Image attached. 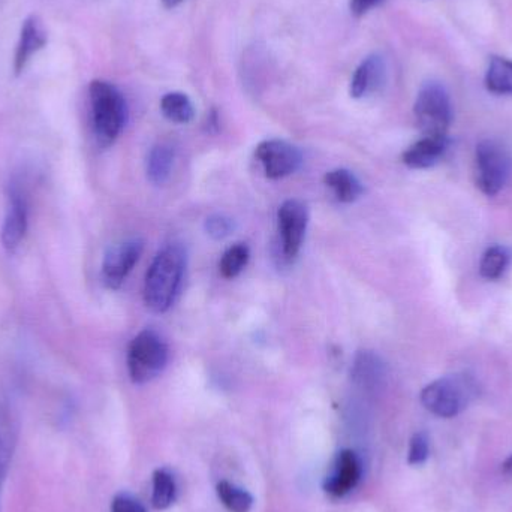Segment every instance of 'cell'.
Returning <instances> with one entry per match:
<instances>
[{
  "mask_svg": "<svg viewBox=\"0 0 512 512\" xmlns=\"http://www.w3.org/2000/svg\"><path fill=\"white\" fill-rule=\"evenodd\" d=\"M6 200L0 240L5 251L14 254L23 245L29 230V180L26 174H12Z\"/></svg>",
  "mask_w": 512,
  "mask_h": 512,
  "instance_id": "cell-6",
  "label": "cell"
},
{
  "mask_svg": "<svg viewBox=\"0 0 512 512\" xmlns=\"http://www.w3.org/2000/svg\"><path fill=\"white\" fill-rule=\"evenodd\" d=\"M309 213L306 206L298 200H286L277 212L280 245L285 259L292 261L300 254L306 236Z\"/></svg>",
  "mask_w": 512,
  "mask_h": 512,
  "instance_id": "cell-8",
  "label": "cell"
},
{
  "mask_svg": "<svg viewBox=\"0 0 512 512\" xmlns=\"http://www.w3.org/2000/svg\"><path fill=\"white\" fill-rule=\"evenodd\" d=\"M110 512H147L144 505L128 493H119L111 502Z\"/></svg>",
  "mask_w": 512,
  "mask_h": 512,
  "instance_id": "cell-27",
  "label": "cell"
},
{
  "mask_svg": "<svg viewBox=\"0 0 512 512\" xmlns=\"http://www.w3.org/2000/svg\"><path fill=\"white\" fill-rule=\"evenodd\" d=\"M478 396V385L466 373L442 376L421 391V403L435 417L456 418L462 414Z\"/></svg>",
  "mask_w": 512,
  "mask_h": 512,
  "instance_id": "cell-3",
  "label": "cell"
},
{
  "mask_svg": "<svg viewBox=\"0 0 512 512\" xmlns=\"http://www.w3.org/2000/svg\"><path fill=\"white\" fill-rule=\"evenodd\" d=\"M512 264L510 246L493 245L484 252L480 261V274L486 280H499L505 276Z\"/></svg>",
  "mask_w": 512,
  "mask_h": 512,
  "instance_id": "cell-18",
  "label": "cell"
},
{
  "mask_svg": "<svg viewBox=\"0 0 512 512\" xmlns=\"http://www.w3.org/2000/svg\"><path fill=\"white\" fill-rule=\"evenodd\" d=\"M430 456V442L426 433H415L409 442L408 462L412 466H421Z\"/></svg>",
  "mask_w": 512,
  "mask_h": 512,
  "instance_id": "cell-25",
  "label": "cell"
},
{
  "mask_svg": "<svg viewBox=\"0 0 512 512\" xmlns=\"http://www.w3.org/2000/svg\"><path fill=\"white\" fill-rule=\"evenodd\" d=\"M382 0H351V12L355 17H363L370 9L375 8Z\"/></svg>",
  "mask_w": 512,
  "mask_h": 512,
  "instance_id": "cell-28",
  "label": "cell"
},
{
  "mask_svg": "<svg viewBox=\"0 0 512 512\" xmlns=\"http://www.w3.org/2000/svg\"><path fill=\"white\" fill-rule=\"evenodd\" d=\"M447 137H423L403 152L402 161L412 170H429L436 167L450 150Z\"/></svg>",
  "mask_w": 512,
  "mask_h": 512,
  "instance_id": "cell-13",
  "label": "cell"
},
{
  "mask_svg": "<svg viewBox=\"0 0 512 512\" xmlns=\"http://www.w3.org/2000/svg\"><path fill=\"white\" fill-rule=\"evenodd\" d=\"M174 167V149L168 144H156L147 156V177L153 185H164Z\"/></svg>",
  "mask_w": 512,
  "mask_h": 512,
  "instance_id": "cell-17",
  "label": "cell"
},
{
  "mask_svg": "<svg viewBox=\"0 0 512 512\" xmlns=\"http://www.w3.org/2000/svg\"><path fill=\"white\" fill-rule=\"evenodd\" d=\"M219 501L231 512H249L254 505V498L246 490L239 489L233 484L222 481L216 487Z\"/></svg>",
  "mask_w": 512,
  "mask_h": 512,
  "instance_id": "cell-23",
  "label": "cell"
},
{
  "mask_svg": "<svg viewBox=\"0 0 512 512\" xmlns=\"http://www.w3.org/2000/svg\"><path fill=\"white\" fill-rule=\"evenodd\" d=\"M168 363V346L155 330L140 331L129 343L126 364L134 384H147L158 378Z\"/></svg>",
  "mask_w": 512,
  "mask_h": 512,
  "instance_id": "cell-4",
  "label": "cell"
},
{
  "mask_svg": "<svg viewBox=\"0 0 512 512\" xmlns=\"http://www.w3.org/2000/svg\"><path fill=\"white\" fill-rule=\"evenodd\" d=\"M185 248L179 243H170L156 254L144 280V303L155 313H165L171 309L186 271Z\"/></svg>",
  "mask_w": 512,
  "mask_h": 512,
  "instance_id": "cell-1",
  "label": "cell"
},
{
  "mask_svg": "<svg viewBox=\"0 0 512 512\" xmlns=\"http://www.w3.org/2000/svg\"><path fill=\"white\" fill-rule=\"evenodd\" d=\"M324 183L333 191L334 197L340 203H354L364 194L363 183L354 173L345 168L328 171Z\"/></svg>",
  "mask_w": 512,
  "mask_h": 512,
  "instance_id": "cell-16",
  "label": "cell"
},
{
  "mask_svg": "<svg viewBox=\"0 0 512 512\" xmlns=\"http://www.w3.org/2000/svg\"><path fill=\"white\" fill-rule=\"evenodd\" d=\"M47 42L48 33L41 17L30 14L21 24L20 36H18L17 48H15L12 68L17 77L23 74L32 57L36 56L47 45Z\"/></svg>",
  "mask_w": 512,
  "mask_h": 512,
  "instance_id": "cell-11",
  "label": "cell"
},
{
  "mask_svg": "<svg viewBox=\"0 0 512 512\" xmlns=\"http://www.w3.org/2000/svg\"><path fill=\"white\" fill-rule=\"evenodd\" d=\"M255 155L268 179H283L291 176L300 168L303 161L298 147L283 140L262 141L256 147Z\"/></svg>",
  "mask_w": 512,
  "mask_h": 512,
  "instance_id": "cell-10",
  "label": "cell"
},
{
  "mask_svg": "<svg viewBox=\"0 0 512 512\" xmlns=\"http://www.w3.org/2000/svg\"><path fill=\"white\" fill-rule=\"evenodd\" d=\"M385 81V62L378 54L366 57L355 69L351 80L352 98L361 99L378 92Z\"/></svg>",
  "mask_w": 512,
  "mask_h": 512,
  "instance_id": "cell-15",
  "label": "cell"
},
{
  "mask_svg": "<svg viewBox=\"0 0 512 512\" xmlns=\"http://www.w3.org/2000/svg\"><path fill=\"white\" fill-rule=\"evenodd\" d=\"M382 373H384V366H382L378 355L370 351H361L355 355L352 375L358 382H363V384L376 382L381 378Z\"/></svg>",
  "mask_w": 512,
  "mask_h": 512,
  "instance_id": "cell-22",
  "label": "cell"
},
{
  "mask_svg": "<svg viewBox=\"0 0 512 512\" xmlns=\"http://www.w3.org/2000/svg\"><path fill=\"white\" fill-rule=\"evenodd\" d=\"M484 84L495 95L512 96V60L492 57L487 66Z\"/></svg>",
  "mask_w": 512,
  "mask_h": 512,
  "instance_id": "cell-19",
  "label": "cell"
},
{
  "mask_svg": "<svg viewBox=\"0 0 512 512\" xmlns=\"http://www.w3.org/2000/svg\"><path fill=\"white\" fill-rule=\"evenodd\" d=\"M249 258H251V251H249L248 246L243 245V243L231 246L222 255L221 262H219V271L225 279H234L245 270Z\"/></svg>",
  "mask_w": 512,
  "mask_h": 512,
  "instance_id": "cell-24",
  "label": "cell"
},
{
  "mask_svg": "<svg viewBox=\"0 0 512 512\" xmlns=\"http://www.w3.org/2000/svg\"><path fill=\"white\" fill-rule=\"evenodd\" d=\"M89 105L96 143L107 149L120 137L128 122L125 96L110 81L93 80L89 86Z\"/></svg>",
  "mask_w": 512,
  "mask_h": 512,
  "instance_id": "cell-2",
  "label": "cell"
},
{
  "mask_svg": "<svg viewBox=\"0 0 512 512\" xmlns=\"http://www.w3.org/2000/svg\"><path fill=\"white\" fill-rule=\"evenodd\" d=\"M176 481L165 469H158L153 474V507L156 510H167L176 501Z\"/></svg>",
  "mask_w": 512,
  "mask_h": 512,
  "instance_id": "cell-21",
  "label": "cell"
},
{
  "mask_svg": "<svg viewBox=\"0 0 512 512\" xmlns=\"http://www.w3.org/2000/svg\"><path fill=\"white\" fill-rule=\"evenodd\" d=\"M361 477V463L357 454L343 450L337 456L333 472L325 480L324 490L334 498H342L357 487Z\"/></svg>",
  "mask_w": 512,
  "mask_h": 512,
  "instance_id": "cell-12",
  "label": "cell"
},
{
  "mask_svg": "<svg viewBox=\"0 0 512 512\" xmlns=\"http://www.w3.org/2000/svg\"><path fill=\"white\" fill-rule=\"evenodd\" d=\"M414 114L424 137H447L454 117L450 93L436 81L424 84L415 99Z\"/></svg>",
  "mask_w": 512,
  "mask_h": 512,
  "instance_id": "cell-5",
  "label": "cell"
},
{
  "mask_svg": "<svg viewBox=\"0 0 512 512\" xmlns=\"http://www.w3.org/2000/svg\"><path fill=\"white\" fill-rule=\"evenodd\" d=\"M502 474H504V477L512 483V454L504 463H502Z\"/></svg>",
  "mask_w": 512,
  "mask_h": 512,
  "instance_id": "cell-29",
  "label": "cell"
},
{
  "mask_svg": "<svg viewBox=\"0 0 512 512\" xmlns=\"http://www.w3.org/2000/svg\"><path fill=\"white\" fill-rule=\"evenodd\" d=\"M234 231V221L225 215H212L206 221V233L212 239L224 240Z\"/></svg>",
  "mask_w": 512,
  "mask_h": 512,
  "instance_id": "cell-26",
  "label": "cell"
},
{
  "mask_svg": "<svg viewBox=\"0 0 512 512\" xmlns=\"http://www.w3.org/2000/svg\"><path fill=\"white\" fill-rule=\"evenodd\" d=\"M144 251L143 240L128 239L111 246L104 256L101 277L108 289H119L134 270Z\"/></svg>",
  "mask_w": 512,
  "mask_h": 512,
  "instance_id": "cell-9",
  "label": "cell"
},
{
  "mask_svg": "<svg viewBox=\"0 0 512 512\" xmlns=\"http://www.w3.org/2000/svg\"><path fill=\"white\" fill-rule=\"evenodd\" d=\"M512 161L504 144L496 140H483L475 150V177L477 186L487 197L504 191L510 180Z\"/></svg>",
  "mask_w": 512,
  "mask_h": 512,
  "instance_id": "cell-7",
  "label": "cell"
},
{
  "mask_svg": "<svg viewBox=\"0 0 512 512\" xmlns=\"http://www.w3.org/2000/svg\"><path fill=\"white\" fill-rule=\"evenodd\" d=\"M183 0H162V3H164L165 8L171 9L176 8L177 5H180Z\"/></svg>",
  "mask_w": 512,
  "mask_h": 512,
  "instance_id": "cell-30",
  "label": "cell"
},
{
  "mask_svg": "<svg viewBox=\"0 0 512 512\" xmlns=\"http://www.w3.org/2000/svg\"><path fill=\"white\" fill-rule=\"evenodd\" d=\"M161 111L165 119L179 125L191 122L195 116L194 104L189 96L182 92L167 93L161 99Z\"/></svg>",
  "mask_w": 512,
  "mask_h": 512,
  "instance_id": "cell-20",
  "label": "cell"
},
{
  "mask_svg": "<svg viewBox=\"0 0 512 512\" xmlns=\"http://www.w3.org/2000/svg\"><path fill=\"white\" fill-rule=\"evenodd\" d=\"M20 421L11 403L0 402V487L5 483L17 451Z\"/></svg>",
  "mask_w": 512,
  "mask_h": 512,
  "instance_id": "cell-14",
  "label": "cell"
}]
</instances>
